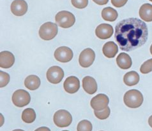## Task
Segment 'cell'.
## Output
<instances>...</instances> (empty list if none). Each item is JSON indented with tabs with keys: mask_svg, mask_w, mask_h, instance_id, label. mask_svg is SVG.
I'll list each match as a JSON object with an SVG mask.
<instances>
[{
	"mask_svg": "<svg viewBox=\"0 0 152 131\" xmlns=\"http://www.w3.org/2000/svg\"><path fill=\"white\" fill-rule=\"evenodd\" d=\"M95 59V52L91 48H86L80 54L79 62L83 67H88L92 65Z\"/></svg>",
	"mask_w": 152,
	"mask_h": 131,
	"instance_id": "8",
	"label": "cell"
},
{
	"mask_svg": "<svg viewBox=\"0 0 152 131\" xmlns=\"http://www.w3.org/2000/svg\"><path fill=\"white\" fill-rule=\"evenodd\" d=\"M109 103L108 97L104 94H99L93 98L90 105L95 111H102L106 108Z\"/></svg>",
	"mask_w": 152,
	"mask_h": 131,
	"instance_id": "10",
	"label": "cell"
},
{
	"mask_svg": "<svg viewBox=\"0 0 152 131\" xmlns=\"http://www.w3.org/2000/svg\"><path fill=\"white\" fill-rule=\"evenodd\" d=\"M150 53H151V55H152V45H151V46H150Z\"/></svg>",
	"mask_w": 152,
	"mask_h": 131,
	"instance_id": "33",
	"label": "cell"
},
{
	"mask_svg": "<svg viewBox=\"0 0 152 131\" xmlns=\"http://www.w3.org/2000/svg\"><path fill=\"white\" fill-rule=\"evenodd\" d=\"M111 110L110 108L108 106H107L102 111H94L95 117L99 118L100 120H105L107 119V118L110 115Z\"/></svg>",
	"mask_w": 152,
	"mask_h": 131,
	"instance_id": "24",
	"label": "cell"
},
{
	"mask_svg": "<svg viewBox=\"0 0 152 131\" xmlns=\"http://www.w3.org/2000/svg\"><path fill=\"white\" fill-rule=\"evenodd\" d=\"M35 131H50V130L47 127H41L36 129Z\"/></svg>",
	"mask_w": 152,
	"mask_h": 131,
	"instance_id": "30",
	"label": "cell"
},
{
	"mask_svg": "<svg viewBox=\"0 0 152 131\" xmlns=\"http://www.w3.org/2000/svg\"><path fill=\"white\" fill-rule=\"evenodd\" d=\"M143 96L140 91L136 89L130 90L126 92L124 97V103L130 108H137L143 103Z\"/></svg>",
	"mask_w": 152,
	"mask_h": 131,
	"instance_id": "2",
	"label": "cell"
},
{
	"mask_svg": "<svg viewBox=\"0 0 152 131\" xmlns=\"http://www.w3.org/2000/svg\"><path fill=\"white\" fill-rule=\"evenodd\" d=\"M12 102L15 106L22 108L28 105L31 100L29 93L23 89H19L14 92L12 98Z\"/></svg>",
	"mask_w": 152,
	"mask_h": 131,
	"instance_id": "6",
	"label": "cell"
},
{
	"mask_svg": "<svg viewBox=\"0 0 152 131\" xmlns=\"http://www.w3.org/2000/svg\"><path fill=\"white\" fill-rule=\"evenodd\" d=\"M118 12L116 10L111 7H106L104 8L102 11V18L109 22H113L118 18Z\"/></svg>",
	"mask_w": 152,
	"mask_h": 131,
	"instance_id": "21",
	"label": "cell"
},
{
	"mask_svg": "<svg viewBox=\"0 0 152 131\" xmlns=\"http://www.w3.org/2000/svg\"><path fill=\"white\" fill-rule=\"evenodd\" d=\"M148 124H149V125L152 128V115L151 117H150V118H149Z\"/></svg>",
	"mask_w": 152,
	"mask_h": 131,
	"instance_id": "31",
	"label": "cell"
},
{
	"mask_svg": "<svg viewBox=\"0 0 152 131\" xmlns=\"http://www.w3.org/2000/svg\"><path fill=\"white\" fill-rule=\"evenodd\" d=\"M140 71L142 74H147L152 71V59L143 63L141 66Z\"/></svg>",
	"mask_w": 152,
	"mask_h": 131,
	"instance_id": "25",
	"label": "cell"
},
{
	"mask_svg": "<svg viewBox=\"0 0 152 131\" xmlns=\"http://www.w3.org/2000/svg\"><path fill=\"white\" fill-rule=\"evenodd\" d=\"M93 125L90 121L84 120L79 122L77 125V131H91Z\"/></svg>",
	"mask_w": 152,
	"mask_h": 131,
	"instance_id": "23",
	"label": "cell"
},
{
	"mask_svg": "<svg viewBox=\"0 0 152 131\" xmlns=\"http://www.w3.org/2000/svg\"><path fill=\"white\" fill-rule=\"evenodd\" d=\"M62 131H69V130H62Z\"/></svg>",
	"mask_w": 152,
	"mask_h": 131,
	"instance_id": "34",
	"label": "cell"
},
{
	"mask_svg": "<svg viewBox=\"0 0 152 131\" xmlns=\"http://www.w3.org/2000/svg\"><path fill=\"white\" fill-rule=\"evenodd\" d=\"M54 57L60 62H68L73 58L72 50L67 46H60L54 52Z\"/></svg>",
	"mask_w": 152,
	"mask_h": 131,
	"instance_id": "9",
	"label": "cell"
},
{
	"mask_svg": "<svg viewBox=\"0 0 152 131\" xmlns=\"http://www.w3.org/2000/svg\"><path fill=\"white\" fill-rule=\"evenodd\" d=\"M47 79L48 81L53 84H57L61 82L64 77V71L61 67L59 66H52L47 71Z\"/></svg>",
	"mask_w": 152,
	"mask_h": 131,
	"instance_id": "7",
	"label": "cell"
},
{
	"mask_svg": "<svg viewBox=\"0 0 152 131\" xmlns=\"http://www.w3.org/2000/svg\"><path fill=\"white\" fill-rule=\"evenodd\" d=\"M95 3H96L97 5H106V4L108 3L109 0H93Z\"/></svg>",
	"mask_w": 152,
	"mask_h": 131,
	"instance_id": "29",
	"label": "cell"
},
{
	"mask_svg": "<svg viewBox=\"0 0 152 131\" xmlns=\"http://www.w3.org/2000/svg\"><path fill=\"white\" fill-rule=\"evenodd\" d=\"M83 87L84 91L89 94H94L96 92L98 86L96 80L91 77H84L83 80Z\"/></svg>",
	"mask_w": 152,
	"mask_h": 131,
	"instance_id": "15",
	"label": "cell"
},
{
	"mask_svg": "<svg viewBox=\"0 0 152 131\" xmlns=\"http://www.w3.org/2000/svg\"><path fill=\"white\" fill-rule=\"evenodd\" d=\"M12 131H24V130H21V129H15V130H12Z\"/></svg>",
	"mask_w": 152,
	"mask_h": 131,
	"instance_id": "32",
	"label": "cell"
},
{
	"mask_svg": "<svg viewBox=\"0 0 152 131\" xmlns=\"http://www.w3.org/2000/svg\"><path fill=\"white\" fill-rule=\"evenodd\" d=\"M139 75L136 71H130L126 73L124 77V82L125 85L131 87L136 85L139 82Z\"/></svg>",
	"mask_w": 152,
	"mask_h": 131,
	"instance_id": "20",
	"label": "cell"
},
{
	"mask_svg": "<svg viewBox=\"0 0 152 131\" xmlns=\"http://www.w3.org/2000/svg\"><path fill=\"white\" fill-rule=\"evenodd\" d=\"M14 56L10 52L3 51L0 53V67L2 68H10L14 65Z\"/></svg>",
	"mask_w": 152,
	"mask_h": 131,
	"instance_id": "14",
	"label": "cell"
},
{
	"mask_svg": "<svg viewBox=\"0 0 152 131\" xmlns=\"http://www.w3.org/2000/svg\"><path fill=\"white\" fill-rule=\"evenodd\" d=\"M71 2L74 7L79 9L86 8L88 5V0H71Z\"/></svg>",
	"mask_w": 152,
	"mask_h": 131,
	"instance_id": "27",
	"label": "cell"
},
{
	"mask_svg": "<svg viewBox=\"0 0 152 131\" xmlns=\"http://www.w3.org/2000/svg\"><path fill=\"white\" fill-rule=\"evenodd\" d=\"M28 4L24 0H14L11 4V12L16 16H23L28 11Z\"/></svg>",
	"mask_w": 152,
	"mask_h": 131,
	"instance_id": "12",
	"label": "cell"
},
{
	"mask_svg": "<svg viewBox=\"0 0 152 131\" xmlns=\"http://www.w3.org/2000/svg\"><path fill=\"white\" fill-rule=\"evenodd\" d=\"M150 1H151V2H152V0H150Z\"/></svg>",
	"mask_w": 152,
	"mask_h": 131,
	"instance_id": "35",
	"label": "cell"
},
{
	"mask_svg": "<svg viewBox=\"0 0 152 131\" xmlns=\"http://www.w3.org/2000/svg\"><path fill=\"white\" fill-rule=\"evenodd\" d=\"M114 29L110 24H102L97 26L95 30V35L101 40H107L113 35Z\"/></svg>",
	"mask_w": 152,
	"mask_h": 131,
	"instance_id": "11",
	"label": "cell"
},
{
	"mask_svg": "<svg viewBox=\"0 0 152 131\" xmlns=\"http://www.w3.org/2000/svg\"><path fill=\"white\" fill-rule=\"evenodd\" d=\"M128 0H111V3L113 6L117 8H120L124 7Z\"/></svg>",
	"mask_w": 152,
	"mask_h": 131,
	"instance_id": "28",
	"label": "cell"
},
{
	"mask_svg": "<svg viewBox=\"0 0 152 131\" xmlns=\"http://www.w3.org/2000/svg\"><path fill=\"white\" fill-rule=\"evenodd\" d=\"M58 32V25L51 22H48L40 26L39 36L44 40H51L57 35Z\"/></svg>",
	"mask_w": 152,
	"mask_h": 131,
	"instance_id": "3",
	"label": "cell"
},
{
	"mask_svg": "<svg viewBox=\"0 0 152 131\" xmlns=\"http://www.w3.org/2000/svg\"><path fill=\"white\" fill-rule=\"evenodd\" d=\"M55 20L59 26L69 28L75 24V18L73 14L68 11H61L56 15Z\"/></svg>",
	"mask_w": 152,
	"mask_h": 131,
	"instance_id": "4",
	"label": "cell"
},
{
	"mask_svg": "<svg viewBox=\"0 0 152 131\" xmlns=\"http://www.w3.org/2000/svg\"><path fill=\"white\" fill-rule=\"evenodd\" d=\"M10 81V76L4 71H0V87H5Z\"/></svg>",
	"mask_w": 152,
	"mask_h": 131,
	"instance_id": "26",
	"label": "cell"
},
{
	"mask_svg": "<svg viewBox=\"0 0 152 131\" xmlns=\"http://www.w3.org/2000/svg\"><path fill=\"white\" fill-rule=\"evenodd\" d=\"M116 63L121 69H128L132 66V61L127 54L121 53L116 58Z\"/></svg>",
	"mask_w": 152,
	"mask_h": 131,
	"instance_id": "16",
	"label": "cell"
},
{
	"mask_svg": "<svg viewBox=\"0 0 152 131\" xmlns=\"http://www.w3.org/2000/svg\"><path fill=\"white\" fill-rule=\"evenodd\" d=\"M53 120L54 123L59 127H66L72 122V117L69 111L60 109L54 113Z\"/></svg>",
	"mask_w": 152,
	"mask_h": 131,
	"instance_id": "5",
	"label": "cell"
},
{
	"mask_svg": "<svg viewBox=\"0 0 152 131\" xmlns=\"http://www.w3.org/2000/svg\"><path fill=\"white\" fill-rule=\"evenodd\" d=\"M65 90L69 94H74L77 92L80 88V82L79 79L72 76L67 78L63 84Z\"/></svg>",
	"mask_w": 152,
	"mask_h": 131,
	"instance_id": "13",
	"label": "cell"
},
{
	"mask_svg": "<svg viewBox=\"0 0 152 131\" xmlns=\"http://www.w3.org/2000/svg\"><path fill=\"white\" fill-rule=\"evenodd\" d=\"M103 54L107 58L115 57L118 52V45L113 41H109L105 43L102 48Z\"/></svg>",
	"mask_w": 152,
	"mask_h": 131,
	"instance_id": "17",
	"label": "cell"
},
{
	"mask_svg": "<svg viewBox=\"0 0 152 131\" xmlns=\"http://www.w3.org/2000/svg\"><path fill=\"white\" fill-rule=\"evenodd\" d=\"M24 85L29 90H35L40 85V80L36 75H29L24 80Z\"/></svg>",
	"mask_w": 152,
	"mask_h": 131,
	"instance_id": "19",
	"label": "cell"
},
{
	"mask_svg": "<svg viewBox=\"0 0 152 131\" xmlns=\"http://www.w3.org/2000/svg\"><path fill=\"white\" fill-rule=\"evenodd\" d=\"M146 24L137 18L122 20L115 28V38L121 50L130 52L141 47L148 40Z\"/></svg>",
	"mask_w": 152,
	"mask_h": 131,
	"instance_id": "1",
	"label": "cell"
},
{
	"mask_svg": "<svg viewBox=\"0 0 152 131\" xmlns=\"http://www.w3.org/2000/svg\"><path fill=\"white\" fill-rule=\"evenodd\" d=\"M139 16L142 20L146 22L152 21V5L149 3H145L142 5L139 9Z\"/></svg>",
	"mask_w": 152,
	"mask_h": 131,
	"instance_id": "18",
	"label": "cell"
},
{
	"mask_svg": "<svg viewBox=\"0 0 152 131\" xmlns=\"http://www.w3.org/2000/svg\"><path fill=\"white\" fill-rule=\"evenodd\" d=\"M36 119L35 111L32 108L25 109L22 113V120L25 123H33Z\"/></svg>",
	"mask_w": 152,
	"mask_h": 131,
	"instance_id": "22",
	"label": "cell"
}]
</instances>
